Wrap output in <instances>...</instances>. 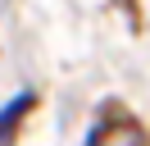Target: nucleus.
I'll return each mask as SVG.
<instances>
[{
    "label": "nucleus",
    "mask_w": 150,
    "mask_h": 146,
    "mask_svg": "<svg viewBox=\"0 0 150 146\" xmlns=\"http://www.w3.org/2000/svg\"><path fill=\"white\" fill-rule=\"evenodd\" d=\"M86 146H146V132H141V123H132V119L109 114L91 137H86Z\"/></svg>",
    "instance_id": "obj_1"
},
{
    "label": "nucleus",
    "mask_w": 150,
    "mask_h": 146,
    "mask_svg": "<svg viewBox=\"0 0 150 146\" xmlns=\"http://www.w3.org/2000/svg\"><path fill=\"white\" fill-rule=\"evenodd\" d=\"M28 105H32V91H23V96H14L9 105L0 110V146H14V128H18V119L28 114Z\"/></svg>",
    "instance_id": "obj_2"
}]
</instances>
